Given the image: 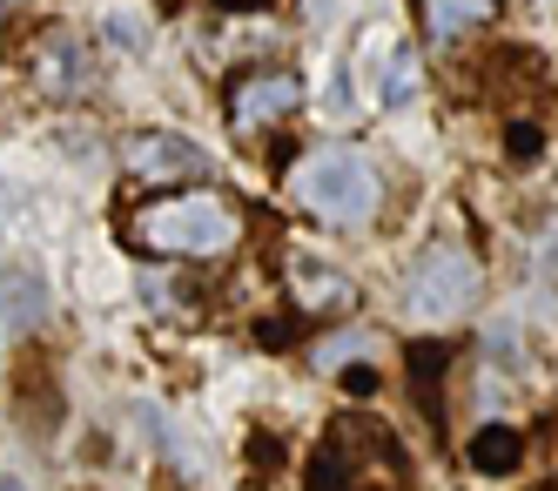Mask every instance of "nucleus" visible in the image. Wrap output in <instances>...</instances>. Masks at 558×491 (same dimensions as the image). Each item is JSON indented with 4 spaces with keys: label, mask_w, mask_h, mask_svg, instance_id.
Here are the masks:
<instances>
[{
    "label": "nucleus",
    "mask_w": 558,
    "mask_h": 491,
    "mask_svg": "<svg viewBox=\"0 0 558 491\" xmlns=\"http://www.w3.org/2000/svg\"><path fill=\"white\" fill-rule=\"evenodd\" d=\"M303 491H404V452L377 418H337L303 465Z\"/></svg>",
    "instance_id": "nucleus-1"
},
{
    "label": "nucleus",
    "mask_w": 558,
    "mask_h": 491,
    "mask_svg": "<svg viewBox=\"0 0 558 491\" xmlns=\"http://www.w3.org/2000/svg\"><path fill=\"white\" fill-rule=\"evenodd\" d=\"M290 195L330 229H364L384 209V182L356 148H310L290 169Z\"/></svg>",
    "instance_id": "nucleus-2"
},
{
    "label": "nucleus",
    "mask_w": 558,
    "mask_h": 491,
    "mask_svg": "<svg viewBox=\"0 0 558 491\" xmlns=\"http://www.w3.org/2000/svg\"><path fill=\"white\" fill-rule=\"evenodd\" d=\"M129 236L142 242V250H155V256H222V250H235L243 223H235V209L222 195L195 189V195L148 202V209L129 223Z\"/></svg>",
    "instance_id": "nucleus-3"
},
{
    "label": "nucleus",
    "mask_w": 558,
    "mask_h": 491,
    "mask_svg": "<svg viewBox=\"0 0 558 491\" xmlns=\"http://www.w3.org/2000/svg\"><path fill=\"white\" fill-rule=\"evenodd\" d=\"M477 290H485L477 256L458 250V242H430V250L417 256V270H411V283H404V303L417 316H464L477 303Z\"/></svg>",
    "instance_id": "nucleus-4"
},
{
    "label": "nucleus",
    "mask_w": 558,
    "mask_h": 491,
    "mask_svg": "<svg viewBox=\"0 0 558 491\" xmlns=\"http://www.w3.org/2000/svg\"><path fill=\"white\" fill-rule=\"evenodd\" d=\"M296 108H303V81L283 74V68L243 74V81H235V95H229V121H235L243 135L269 129V121H283V115H296Z\"/></svg>",
    "instance_id": "nucleus-5"
},
{
    "label": "nucleus",
    "mask_w": 558,
    "mask_h": 491,
    "mask_svg": "<svg viewBox=\"0 0 558 491\" xmlns=\"http://www.w3.org/2000/svg\"><path fill=\"white\" fill-rule=\"evenodd\" d=\"M122 161H129L135 182H182V176L203 169V148L182 142V135H135Z\"/></svg>",
    "instance_id": "nucleus-6"
},
{
    "label": "nucleus",
    "mask_w": 558,
    "mask_h": 491,
    "mask_svg": "<svg viewBox=\"0 0 558 491\" xmlns=\"http://www.w3.org/2000/svg\"><path fill=\"white\" fill-rule=\"evenodd\" d=\"M34 81H41L48 95H82L88 88V55H82V40L74 34H48L41 48H34Z\"/></svg>",
    "instance_id": "nucleus-7"
},
{
    "label": "nucleus",
    "mask_w": 558,
    "mask_h": 491,
    "mask_svg": "<svg viewBox=\"0 0 558 491\" xmlns=\"http://www.w3.org/2000/svg\"><path fill=\"white\" fill-rule=\"evenodd\" d=\"M498 21V0H424V34L430 40H464Z\"/></svg>",
    "instance_id": "nucleus-8"
},
{
    "label": "nucleus",
    "mask_w": 558,
    "mask_h": 491,
    "mask_svg": "<svg viewBox=\"0 0 558 491\" xmlns=\"http://www.w3.org/2000/svg\"><path fill=\"white\" fill-rule=\"evenodd\" d=\"M464 458H471V471L505 478V471H518V458H525V438H518L511 424H477L471 444H464Z\"/></svg>",
    "instance_id": "nucleus-9"
},
{
    "label": "nucleus",
    "mask_w": 558,
    "mask_h": 491,
    "mask_svg": "<svg viewBox=\"0 0 558 491\" xmlns=\"http://www.w3.org/2000/svg\"><path fill=\"white\" fill-rule=\"evenodd\" d=\"M445 371H451V344H417L411 350V391L424 404V418H445Z\"/></svg>",
    "instance_id": "nucleus-10"
},
{
    "label": "nucleus",
    "mask_w": 558,
    "mask_h": 491,
    "mask_svg": "<svg viewBox=\"0 0 558 491\" xmlns=\"http://www.w3.org/2000/svg\"><path fill=\"white\" fill-rule=\"evenodd\" d=\"M41 283H34L27 270H8V283H0V310H8V331H34L41 323Z\"/></svg>",
    "instance_id": "nucleus-11"
},
{
    "label": "nucleus",
    "mask_w": 558,
    "mask_h": 491,
    "mask_svg": "<svg viewBox=\"0 0 558 491\" xmlns=\"http://www.w3.org/2000/svg\"><path fill=\"white\" fill-rule=\"evenodd\" d=\"M296 290H303V310H316V303H350V283L343 276H296Z\"/></svg>",
    "instance_id": "nucleus-12"
},
{
    "label": "nucleus",
    "mask_w": 558,
    "mask_h": 491,
    "mask_svg": "<svg viewBox=\"0 0 558 491\" xmlns=\"http://www.w3.org/2000/svg\"><path fill=\"white\" fill-rule=\"evenodd\" d=\"M411 95H417V61H411V55H397V61H390V81H384V101H390V108H404Z\"/></svg>",
    "instance_id": "nucleus-13"
},
{
    "label": "nucleus",
    "mask_w": 558,
    "mask_h": 491,
    "mask_svg": "<svg viewBox=\"0 0 558 491\" xmlns=\"http://www.w3.org/2000/svg\"><path fill=\"white\" fill-rule=\"evenodd\" d=\"M538 142H545V135L532 129V121H511V135H505V155H511V161H538Z\"/></svg>",
    "instance_id": "nucleus-14"
},
{
    "label": "nucleus",
    "mask_w": 558,
    "mask_h": 491,
    "mask_svg": "<svg viewBox=\"0 0 558 491\" xmlns=\"http://www.w3.org/2000/svg\"><path fill=\"white\" fill-rule=\"evenodd\" d=\"M343 384H350V391H377V371H371V363H350Z\"/></svg>",
    "instance_id": "nucleus-15"
},
{
    "label": "nucleus",
    "mask_w": 558,
    "mask_h": 491,
    "mask_svg": "<svg viewBox=\"0 0 558 491\" xmlns=\"http://www.w3.org/2000/svg\"><path fill=\"white\" fill-rule=\"evenodd\" d=\"M222 8H235V14H243V8H269V0H222Z\"/></svg>",
    "instance_id": "nucleus-16"
},
{
    "label": "nucleus",
    "mask_w": 558,
    "mask_h": 491,
    "mask_svg": "<svg viewBox=\"0 0 558 491\" xmlns=\"http://www.w3.org/2000/svg\"><path fill=\"white\" fill-rule=\"evenodd\" d=\"M0 491H21V484H14V478H0Z\"/></svg>",
    "instance_id": "nucleus-17"
},
{
    "label": "nucleus",
    "mask_w": 558,
    "mask_h": 491,
    "mask_svg": "<svg viewBox=\"0 0 558 491\" xmlns=\"http://www.w3.org/2000/svg\"><path fill=\"white\" fill-rule=\"evenodd\" d=\"M8 8H14V0H0V14H8Z\"/></svg>",
    "instance_id": "nucleus-18"
}]
</instances>
